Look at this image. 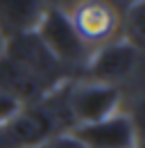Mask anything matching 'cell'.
<instances>
[{"label":"cell","mask_w":145,"mask_h":148,"mask_svg":"<svg viewBox=\"0 0 145 148\" xmlns=\"http://www.w3.org/2000/svg\"><path fill=\"white\" fill-rule=\"evenodd\" d=\"M70 84L72 80H66L41 100L20 105L12 119L2 123L12 148H39L54 137L72 132L75 121L68 107Z\"/></svg>","instance_id":"cell-1"},{"label":"cell","mask_w":145,"mask_h":148,"mask_svg":"<svg viewBox=\"0 0 145 148\" xmlns=\"http://www.w3.org/2000/svg\"><path fill=\"white\" fill-rule=\"evenodd\" d=\"M36 34L45 43V48L57 57V62L70 73L72 80H84L91 48L77 34L68 12H64L57 5L43 7V14L36 23Z\"/></svg>","instance_id":"cell-2"},{"label":"cell","mask_w":145,"mask_h":148,"mask_svg":"<svg viewBox=\"0 0 145 148\" xmlns=\"http://www.w3.org/2000/svg\"><path fill=\"white\" fill-rule=\"evenodd\" d=\"M9 62L18 64L20 69H25L27 73L39 77L41 82H45L48 87H59L61 82L72 80L70 73L57 62V57L45 48V43L36 34V30L30 32H20L14 37L5 39V50L0 53Z\"/></svg>","instance_id":"cell-3"},{"label":"cell","mask_w":145,"mask_h":148,"mask_svg":"<svg viewBox=\"0 0 145 148\" xmlns=\"http://www.w3.org/2000/svg\"><path fill=\"white\" fill-rule=\"evenodd\" d=\"M138 62H141L138 48L127 43L125 39H113L91 53L84 77L98 84L118 87L136 71Z\"/></svg>","instance_id":"cell-4"},{"label":"cell","mask_w":145,"mask_h":148,"mask_svg":"<svg viewBox=\"0 0 145 148\" xmlns=\"http://www.w3.org/2000/svg\"><path fill=\"white\" fill-rule=\"evenodd\" d=\"M120 103V87H107L91 80H72L68 91V107H70L75 128L98 123L116 114Z\"/></svg>","instance_id":"cell-5"},{"label":"cell","mask_w":145,"mask_h":148,"mask_svg":"<svg viewBox=\"0 0 145 148\" xmlns=\"http://www.w3.org/2000/svg\"><path fill=\"white\" fill-rule=\"evenodd\" d=\"M77 34L86 46H104L118 37L120 30V16L113 12V7L102 2H84L77 5L72 12H68Z\"/></svg>","instance_id":"cell-6"},{"label":"cell","mask_w":145,"mask_h":148,"mask_svg":"<svg viewBox=\"0 0 145 148\" xmlns=\"http://www.w3.org/2000/svg\"><path fill=\"white\" fill-rule=\"evenodd\" d=\"M70 134L86 148H136L134 121L118 112L98 123L77 125Z\"/></svg>","instance_id":"cell-7"},{"label":"cell","mask_w":145,"mask_h":148,"mask_svg":"<svg viewBox=\"0 0 145 148\" xmlns=\"http://www.w3.org/2000/svg\"><path fill=\"white\" fill-rule=\"evenodd\" d=\"M52 89L54 87H48L39 77L27 73L18 64L9 62L5 55H0V93L7 96L9 100H14L18 107L41 100L45 93H50Z\"/></svg>","instance_id":"cell-8"},{"label":"cell","mask_w":145,"mask_h":148,"mask_svg":"<svg viewBox=\"0 0 145 148\" xmlns=\"http://www.w3.org/2000/svg\"><path fill=\"white\" fill-rule=\"evenodd\" d=\"M43 14V7L39 2H0V32L2 37L9 39L20 32L36 30V23Z\"/></svg>","instance_id":"cell-9"},{"label":"cell","mask_w":145,"mask_h":148,"mask_svg":"<svg viewBox=\"0 0 145 148\" xmlns=\"http://www.w3.org/2000/svg\"><path fill=\"white\" fill-rule=\"evenodd\" d=\"M120 27L125 30V39L127 43H131L134 48L143 50L145 43V2H134L129 5L125 12V16L120 18Z\"/></svg>","instance_id":"cell-10"},{"label":"cell","mask_w":145,"mask_h":148,"mask_svg":"<svg viewBox=\"0 0 145 148\" xmlns=\"http://www.w3.org/2000/svg\"><path fill=\"white\" fill-rule=\"evenodd\" d=\"M39 148H86V146H82L70 132H68V134H61V137H54L50 141H45L43 146H39Z\"/></svg>","instance_id":"cell-11"},{"label":"cell","mask_w":145,"mask_h":148,"mask_svg":"<svg viewBox=\"0 0 145 148\" xmlns=\"http://www.w3.org/2000/svg\"><path fill=\"white\" fill-rule=\"evenodd\" d=\"M0 148H12L9 144V139H7V134H5V128L0 125Z\"/></svg>","instance_id":"cell-12"}]
</instances>
